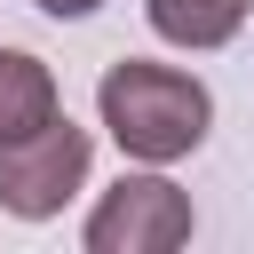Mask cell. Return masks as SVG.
Here are the masks:
<instances>
[{"mask_svg":"<svg viewBox=\"0 0 254 254\" xmlns=\"http://www.w3.org/2000/svg\"><path fill=\"white\" fill-rule=\"evenodd\" d=\"M56 111H64L56 71H48L32 48H0V143H16V135H32V127H48Z\"/></svg>","mask_w":254,"mask_h":254,"instance_id":"277c9868","label":"cell"},{"mask_svg":"<svg viewBox=\"0 0 254 254\" xmlns=\"http://www.w3.org/2000/svg\"><path fill=\"white\" fill-rule=\"evenodd\" d=\"M143 16H151V32L175 40V48H222V40L246 32L254 0H143Z\"/></svg>","mask_w":254,"mask_h":254,"instance_id":"5b68a950","label":"cell"},{"mask_svg":"<svg viewBox=\"0 0 254 254\" xmlns=\"http://www.w3.org/2000/svg\"><path fill=\"white\" fill-rule=\"evenodd\" d=\"M32 8H40V16H56V24H79V16H95L103 0H32Z\"/></svg>","mask_w":254,"mask_h":254,"instance_id":"8992f818","label":"cell"},{"mask_svg":"<svg viewBox=\"0 0 254 254\" xmlns=\"http://www.w3.org/2000/svg\"><path fill=\"white\" fill-rule=\"evenodd\" d=\"M87 159H95V135L71 127V119L56 111L48 127L0 143V206H8L16 222H48V214H64L71 190L87 183Z\"/></svg>","mask_w":254,"mask_h":254,"instance_id":"7a4b0ae2","label":"cell"},{"mask_svg":"<svg viewBox=\"0 0 254 254\" xmlns=\"http://www.w3.org/2000/svg\"><path fill=\"white\" fill-rule=\"evenodd\" d=\"M190 230H198L190 190H175L151 167V175H119L95 198L79 238H87V254H175V246H190Z\"/></svg>","mask_w":254,"mask_h":254,"instance_id":"3957f363","label":"cell"},{"mask_svg":"<svg viewBox=\"0 0 254 254\" xmlns=\"http://www.w3.org/2000/svg\"><path fill=\"white\" fill-rule=\"evenodd\" d=\"M95 111H103L111 143H119L127 159H143V167L190 159V151L206 143V127H214L206 79H190V71H175V64H151V56L111 64V71L95 79Z\"/></svg>","mask_w":254,"mask_h":254,"instance_id":"6da1fadb","label":"cell"}]
</instances>
